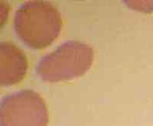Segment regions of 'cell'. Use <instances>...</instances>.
Masks as SVG:
<instances>
[{"mask_svg": "<svg viewBox=\"0 0 153 126\" xmlns=\"http://www.w3.org/2000/svg\"><path fill=\"white\" fill-rule=\"evenodd\" d=\"M59 11L45 1H28L17 9L14 30L19 39L33 49L46 48L59 36L62 28Z\"/></svg>", "mask_w": 153, "mask_h": 126, "instance_id": "6da1fadb", "label": "cell"}, {"mask_svg": "<svg viewBox=\"0 0 153 126\" xmlns=\"http://www.w3.org/2000/svg\"><path fill=\"white\" fill-rule=\"evenodd\" d=\"M94 52L84 42L70 40L42 57L36 73L46 82H65L82 76L91 68Z\"/></svg>", "mask_w": 153, "mask_h": 126, "instance_id": "7a4b0ae2", "label": "cell"}, {"mask_svg": "<svg viewBox=\"0 0 153 126\" xmlns=\"http://www.w3.org/2000/svg\"><path fill=\"white\" fill-rule=\"evenodd\" d=\"M48 112L44 98L25 89L8 94L0 103L1 126H47Z\"/></svg>", "mask_w": 153, "mask_h": 126, "instance_id": "3957f363", "label": "cell"}, {"mask_svg": "<svg viewBox=\"0 0 153 126\" xmlns=\"http://www.w3.org/2000/svg\"><path fill=\"white\" fill-rule=\"evenodd\" d=\"M28 64L22 49L10 42L0 43V83L4 87L20 82L26 75Z\"/></svg>", "mask_w": 153, "mask_h": 126, "instance_id": "277c9868", "label": "cell"}]
</instances>
